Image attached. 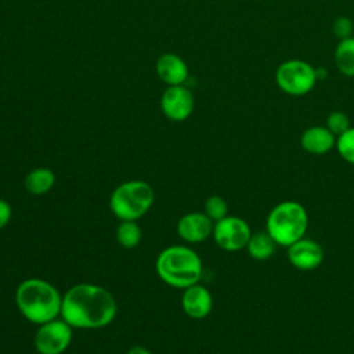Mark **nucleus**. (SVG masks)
<instances>
[{
    "label": "nucleus",
    "mask_w": 354,
    "mask_h": 354,
    "mask_svg": "<svg viewBox=\"0 0 354 354\" xmlns=\"http://www.w3.org/2000/svg\"><path fill=\"white\" fill-rule=\"evenodd\" d=\"M118 304L109 290L94 283H76L62 296L61 317L77 329H100L109 325Z\"/></svg>",
    "instance_id": "1"
},
{
    "label": "nucleus",
    "mask_w": 354,
    "mask_h": 354,
    "mask_svg": "<svg viewBox=\"0 0 354 354\" xmlns=\"http://www.w3.org/2000/svg\"><path fill=\"white\" fill-rule=\"evenodd\" d=\"M15 303L28 321L41 325L61 315L62 296L48 281L28 278L18 285Z\"/></svg>",
    "instance_id": "2"
},
{
    "label": "nucleus",
    "mask_w": 354,
    "mask_h": 354,
    "mask_svg": "<svg viewBox=\"0 0 354 354\" xmlns=\"http://www.w3.org/2000/svg\"><path fill=\"white\" fill-rule=\"evenodd\" d=\"M155 270L166 285L185 289L199 282L203 267L199 254L194 249L184 245H173L158 254Z\"/></svg>",
    "instance_id": "3"
},
{
    "label": "nucleus",
    "mask_w": 354,
    "mask_h": 354,
    "mask_svg": "<svg viewBox=\"0 0 354 354\" xmlns=\"http://www.w3.org/2000/svg\"><path fill=\"white\" fill-rule=\"evenodd\" d=\"M266 227L277 245L288 248L306 235L308 227L307 210L296 201H283L271 209Z\"/></svg>",
    "instance_id": "4"
},
{
    "label": "nucleus",
    "mask_w": 354,
    "mask_h": 354,
    "mask_svg": "<svg viewBox=\"0 0 354 354\" xmlns=\"http://www.w3.org/2000/svg\"><path fill=\"white\" fill-rule=\"evenodd\" d=\"M155 194L152 187L142 180L120 183L109 196V207L120 221L141 218L152 206Z\"/></svg>",
    "instance_id": "5"
},
{
    "label": "nucleus",
    "mask_w": 354,
    "mask_h": 354,
    "mask_svg": "<svg viewBox=\"0 0 354 354\" xmlns=\"http://www.w3.org/2000/svg\"><path fill=\"white\" fill-rule=\"evenodd\" d=\"M279 88L292 95H303L313 90L317 76L315 69L300 59H290L281 64L275 75Z\"/></svg>",
    "instance_id": "6"
},
{
    "label": "nucleus",
    "mask_w": 354,
    "mask_h": 354,
    "mask_svg": "<svg viewBox=\"0 0 354 354\" xmlns=\"http://www.w3.org/2000/svg\"><path fill=\"white\" fill-rule=\"evenodd\" d=\"M72 326L61 317L39 325L35 348L39 354H62L72 342Z\"/></svg>",
    "instance_id": "7"
},
{
    "label": "nucleus",
    "mask_w": 354,
    "mask_h": 354,
    "mask_svg": "<svg viewBox=\"0 0 354 354\" xmlns=\"http://www.w3.org/2000/svg\"><path fill=\"white\" fill-rule=\"evenodd\" d=\"M214 242L227 252H238L246 248L252 231L249 224L238 216H225L213 227Z\"/></svg>",
    "instance_id": "8"
},
{
    "label": "nucleus",
    "mask_w": 354,
    "mask_h": 354,
    "mask_svg": "<svg viewBox=\"0 0 354 354\" xmlns=\"http://www.w3.org/2000/svg\"><path fill=\"white\" fill-rule=\"evenodd\" d=\"M160 106L166 118L174 122L185 120L194 111V95L184 86H170L165 90Z\"/></svg>",
    "instance_id": "9"
},
{
    "label": "nucleus",
    "mask_w": 354,
    "mask_h": 354,
    "mask_svg": "<svg viewBox=\"0 0 354 354\" xmlns=\"http://www.w3.org/2000/svg\"><path fill=\"white\" fill-rule=\"evenodd\" d=\"M288 260L295 268L310 271L321 266L324 260V249L317 241L303 236L288 246Z\"/></svg>",
    "instance_id": "10"
},
{
    "label": "nucleus",
    "mask_w": 354,
    "mask_h": 354,
    "mask_svg": "<svg viewBox=\"0 0 354 354\" xmlns=\"http://www.w3.org/2000/svg\"><path fill=\"white\" fill-rule=\"evenodd\" d=\"M214 223L205 212H191L177 221L178 236L188 243H201L213 234Z\"/></svg>",
    "instance_id": "11"
},
{
    "label": "nucleus",
    "mask_w": 354,
    "mask_h": 354,
    "mask_svg": "<svg viewBox=\"0 0 354 354\" xmlns=\"http://www.w3.org/2000/svg\"><path fill=\"white\" fill-rule=\"evenodd\" d=\"M183 311L194 319H202L207 317L213 308V297L207 288L195 283L184 289L181 296Z\"/></svg>",
    "instance_id": "12"
},
{
    "label": "nucleus",
    "mask_w": 354,
    "mask_h": 354,
    "mask_svg": "<svg viewBox=\"0 0 354 354\" xmlns=\"http://www.w3.org/2000/svg\"><path fill=\"white\" fill-rule=\"evenodd\" d=\"M156 73L169 86H180L188 77L187 64L176 54L166 53L156 61Z\"/></svg>",
    "instance_id": "13"
},
{
    "label": "nucleus",
    "mask_w": 354,
    "mask_h": 354,
    "mask_svg": "<svg viewBox=\"0 0 354 354\" xmlns=\"http://www.w3.org/2000/svg\"><path fill=\"white\" fill-rule=\"evenodd\" d=\"M300 142L304 151H307L308 153L324 155L333 148V145L336 144V140H335V134L328 127L313 126L301 134Z\"/></svg>",
    "instance_id": "14"
},
{
    "label": "nucleus",
    "mask_w": 354,
    "mask_h": 354,
    "mask_svg": "<svg viewBox=\"0 0 354 354\" xmlns=\"http://www.w3.org/2000/svg\"><path fill=\"white\" fill-rule=\"evenodd\" d=\"M55 184L54 173L47 167H36L25 177V188L32 195H44Z\"/></svg>",
    "instance_id": "15"
},
{
    "label": "nucleus",
    "mask_w": 354,
    "mask_h": 354,
    "mask_svg": "<svg viewBox=\"0 0 354 354\" xmlns=\"http://www.w3.org/2000/svg\"><path fill=\"white\" fill-rule=\"evenodd\" d=\"M277 246L278 245L267 231H260V232L252 234L246 245V249L249 256L253 257L254 260H267L275 253Z\"/></svg>",
    "instance_id": "16"
},
{
    "label": "nucleus",
    "mask_w": 354,
    "mask_h": 354,
    "mask_svg": "<svg viewBox=\"0 0 354 354\" xmlns=\"http://www.w3.org/2000/svg\"><path fill=\"white\" fill-rule=\"evenodd\" d=\"M337 69L346 76H354V37L343 39L335 53Z\"/></svg>",
    "instance_id": "17"
},
{
    "label": "nucleus",
    "mask_w": 354,
    "mask_h": 354,
    "mask_svg": "<svg viewBox=\"0 0 354 354\" xmlns=\"http://www.w3.org/2000/svg\"><path fill=\"white\" fill-rule=\"evenodd\" d=\"M141 236H142V232L137 221H131V220L120 221V224L116 228V241L119 242L120 246L126 249L136 248L140 243Z\"/></svg>",
    "instance_id": "18"
},
{
    "label": "nucleus",
    "mask_w": 354,
    "mask_h": 354,
    "mask_svg": "<svg viewBox=\"0 0 354 354\" xmlns=\"http://www.w3.org/2000/svg\"><path fill=\"white\" fill-rule=\"evenodd\" d=\"M205 214L213 221L217 223L225 216H228V205L224 198L218 195H212L205 202Z\"/></svg>",
    "instance_id": "19"
},
{
    "label": "nucleus",
    "mask_w": 354,
    "mask_h": 354,
    "mask_svg": "<svg viewBox=\"0 0 354 354\" xmlns=\"http://www.w3.org/2000/svg\"><path fill=\"white\" fill-rule=\"evenodd\" d=\"M336 148L339 155L350 165H354V127H350L343 134L337 136Z\"/></svg>",
    "instance_id": "20"
},
{
    "label": "nucleus",
    "mask_w": 354,
    "mask_h": 354,
    "mask_svg": "<svg viewBox=\"0 0 354 354\" xmlns=\"http://www.w3.org/2000/svg\"><path fill=\"white\" fill-rule=\"evenodd\" d=\"M326 127L335 134V136H340L343 134L346 130L350 129V120L347 118L346 113L343 112H332L328 115L326 119Z\"/></svg>",
    "instance_id": "21"
},
{
    "label": "nucleus",
    "mask_w": 354,
    "mask_h": 354,
    "mask_svg": "<svg viewBox=\"0 0 354 354\" xmlns=\"http://www.w3.org/2000/svg\"><path fill=\"white\" fill-rule=\"evenodd\" d=\"M332 29L335 32V35L339 37V39H347V37H351V32H353V22L351 19H348L347 17H339L333 25H332Z\"/></svg>",
    "instance_id": "22"
},
{
    "label": "nucleus",
    "mask_w": 354,
    "mask_h": 354,
    "mask_svg": "<svg viewBox=\"0 0 354 354\" xmlns=\"http://www.w3.org/2000/svg\"><path fill=\"white\" fill-rule=\"evenodd\" d=\"M11 216H12L11 205L7 201L0 199V230H3L8 224V221L11 220Z\"/></svg>",
    "instance_id": "23"
},
{
    "label": "nucleus",
    "mask_w": 354,
    "mask_h": 354,
    "mask_svg": "<svg viewBox=\"0 0 354 354\" xmlns=\"http://www.w3.org/2000/svg\"><path fill=\"white\" fill-rule=\"evenodd\" d=\"M126 354H152V353L142 346H133L129 348V351Z\"/></svg>",
    "instance_id": "24"
},
{
    "label": "nucleus",
    "mask_w": 354,
    "mask_h": 354,
    "mask_svg": "<svg viewBox=\"0 0 354 354\" xmlns=\"http://www.w3.org/2000/svg\"><path fill=\"white\" fill-rule=\"evenodd\" d=\"M315 76H317V79H325L326 77V69H324V68L315 69Z\"/></svg>",
    "instance_id": "25"
}]
</instances>
